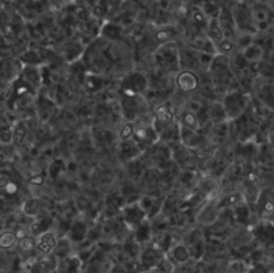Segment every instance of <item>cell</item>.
Listing matches in <instances>:
<instances>
[{"instance_id":"obj_1","label":"cell","mask_w":274,"mask_h":273,"mask_svg":"<svg viewBox=\"0 0 274 273\" xmlns=\"http://www.w3.org/2000/svg\"><path fill=\"white\" fill-rule=\"evenodd\" d=\"M82 62L90 73L101 75L109 71L115 62V56L108 40H96L85 47Z\"/></svg>"},{"instance_id":"obj_2","label":"cell","mask_w":274,"mask_h":273,"mask_svg":"<svg viewBox=\"0 0 274 273\" xmlns=\"http://www.w3.org/2000/svg\"><path fill=\"white\" fill-rule=\"evenodd\" d=\"M153 61L155 67L167 74L177 73L180 71L179 49L176 41H168L156 46L153 51Z\"/></svg>"},{"instance_id":"obj_3","label":"cell","mask_w":274,"mask_h":273,"mask_svg":"<svg viewBox=\"0 0 274 273\" xmlns=\"http://www.w3.org/2000/svg\"><path fill=\"white\" fill-rule=\"evenodd\" d=\"M228 121L236 120L242 115L252 102L251 95L247 91L229 90L221 100Z\"/></svg>"},{"instance_id":"obj_4","label":"cell","mask_w":274,"mask_h":273,"mask_svg":"<svg viewBox=\"0 0 274 273\" xmlns=\"http://www.w3.org/2000/svg\"><path fill=\"white\" fill-rule=\"evenodd\" d=\"M119 105L122 118L126 121L136 122L140 117L148 113L149 103L143 95H123L120 94Z\"/></svg>"},{"instance_id":"obj_5","label":"cell","mask_w":274,"mask_h":273,"mask_svg":"<svg viewBox=\"0 0 274 273\" xmlns=\"http://www.w3.org/2000/svg\"><path fill=\"white\" fill-rule=\"evenodd\" d=\"M148 89L147 76L140 71H133L127 74L120 82L119 94L123 95H145Z\"/></svg>"},{"instance_id":"obj_6","label":"cell","mask_w":274,"mask_h":273,"mask_svg":"<svg viewBox=\"0 0 274 273\" xmlns=\"http://www.w3.org/2000/svg\"><path fill=\"white\" fill-rule=\"evenodd\" d=\"M222 184L217 177L208 175V176L200 177L195 184L194 191L203 201L215 200L221 197Z\"/></svg>"},{"instance_id":"obj_7","label":"cell","mask_w":274,"mask_h":273,"mask_svg":"<svg viewBox=\"0 0 274 273\" xmlns=\"http://www.w3.org/2000/svg\"><path fill=\"white\" fill-rule=\"evenodd\" d=\"M134 132L132 135V139L139 147L141 152L146 151L148 148L154 145L159 140V135L154 130L152 123L150 125H143V123L134 122Z\"/></svg>"},{"instance_id":"obj_8","label":"cell","mask_w":274,"mask_h":273,"mask_svg":"<svg viewBox=\"0 0 274 273\" xmlns=\"http://www.w3.org/2000/svg\"><path fill=\"white\" fill-rule=\"evenodd\" d=\"M172 149V159L177 163L182 171L183 170H197L198 159L195 149H191L181 142L175 145Z\"/></svg>"},{"instance_id":"obj_9","label":"cell","mask_w":274,"mask_h":273,"mask_svg":"<svg viewBox=\"0 0 274 273\" xmlns=\"http://www.w3.org/2000/svg\"><path fill=\"white\" fill-rule=\"evenodd\" d=\"M175 121V113L171 104H168L166 101L156 104L152 114V126L158 135Z\"/></svg>"},{"instance_id":"obj_10","label":"cell","mask_w":274,"mask_h":273,"mask_svg":"<svg viewBox=\"0 0 274 273\" xmlns=\"http://www.w3.org/2000/svg\"><path fill=\"white\" fill-rule=\"evenodd\" d=\"M120 217L123 224L126 225L129 230H134L142 221L147 219L146 212L143 211L138 201L126 204L120 210Z\"/></svg>"},{"instance_id":"obj_11","label":"cell","mask_w":274,"mask_h":273,"mask_svg":"<svg viewBox=\"0 0 274 273\" xmlns=\"http://www.w3.org/2000/svg\"><path fill=\"white\" fill-rule=\"evenodd\" d=\"M183 243L190 252L191 257L195 261H200L201 258H204L207 249L206 238L199 229H193L187 232Z\"/></svg>"},{"instance_id":"obj_12","label":"cell","mask_w":274,"mask_h":273,"mask_svg":"<svg viewBox=\"0 0 274 273\" xmlns=\"http://www.w3.org/2000/svg\"><path fill=\"white\" fill-rule=\"evenodd\" d=\"M221 211L222 210L218 206V199L205 201L195 212L194 219L199 225L208 227L218 220Z\"/></svg>"},{"instance_id":"obj_13","label":"cell","mask_w":274,"mask_h":273,"mask_svg":"<svg viewBox=\"0 0 274 273\" xmlns=\"http://www.w3.org/2000/svg\"><path fill=\"white\" fill-rule=\"evenodd\" d=\"M175 85L182 93H193L198 90L199 76L194 71L180 70L176 75Z\"/></svg>"},{"instance_id":"obj_14","label":"cell","mask_w":274,"mask_h":273,"mask_svg":"<svg viewBox=\"0 0 274 273\" xmlns=\"http://www.w3.org/2000/svg\"><path fill=\"white\" fill-rule=\"evenodd\" d=\"M165 256V253L161 251L154 243H147L146 248L140 250L138 255V268H143L145 271H151Z\"/></svg>"},{"instance_id":"obj_15","label":"cell","mask_w":274,"mask_h":273,"mask_svg":"<svg viewBox=\"0 0 274 273\" xmlns=\"http://www.w3.org/2000/svg\"><path fill=\"white\" fill-rule=\"evenodd\" d=\"M256 212L258 217L263 221H271L274 210L273 204V194L270 188L260 190L258 197L255 201Z\"/></svg>"},{"instance_id":"obj_16","label":"cell","mask_w":274,"mask_h":273,"mask_svg":"<svg viewBox=\"0 0 274 273\" xmlns=\"http://www.w3.org/2000/svg\"><path fill=\"white\" fill-rule=\"evenodd\" d=\"M180 142L191 149H197L207 141V136L199 131L184 128L179 125Z\"/></svg>"},{"instance_id":"obj_17","label":"cell","mask_w":274,"mask_h":273,"mask_svg":"<svg viewBox=\"0 0 274 273\" xmlns=\"http://www.w3.org/2000/svg\"><path fill=\"white\" fill-rule=\"evenodd\" d=\"M174 113L175 118L178 121L180 126L194 130V131H199L200 126L196 113H194L193 110L184 106V104L182 106L178 107L176 112L174 110Z\"/></svg>"},{"instance_id":"obj_18","label":"cell","mask_w":274,"mask_h":273,"mask_svg":"<svg viewBox=\"0 0 274 273\" xmlns=\"http://www.w3.org/2000/svg\"><path fill=\"white\" fill-rule=\"evenodd\" d=\"M88 232H89L88 224L82 219H75V220H72L66 236L70 239V241L72 243L80 244L81 242L85 241V240L87 239Z\"/></svg>"},{"instance_id":"obj_19","label":"cell","mask_w":274,"mask_h":273,"mask_svg":"<svg viewBox=\"0 0 274 273\" xmlns=\"http://www.w3.org/2000/svg\"><path fill=\"white\" fill-rule=\"evenodd\" d=\"M163 200H164L163 197L154 196V195H143L137 201L141 206L143 211L146 212L147 219L151 220L162 211Z\"/></svg>"},{"instance_id":"obj_20","label":"cell","mask_w":274,"mask_h":273,"mask_svg":"<svg viewBox=\"0 0 274 273\" xmlns=\"http://www.w3.org/2000/svg\"><path fill=\"white\" fill-rule=\"evenodd\" d=\"M141 153L142 152L139 147L137 146V144L132 138L119 140L118 155L123 163H128V162L138 158Z\"/></svg>"},{"instance_id":"obj_21","label":"cell","mask_w":274,"mask_h":273,"mask_svg":"<svg viewBox=\"0 0 274 273\" xmlns=\"http://www.w3.org/2000/svg\"><path fill=\"white\" fill-rule=\"evenodd\" d=\"M165 256L168 257V259L174 265L175 268L181 264H184L188 259L192 258L190 255V252H188L184 243L173 244L171 246V249L168 250V252L165 253Z\"/></svg>"},{"instance_id":"obj_22","label":"cell","mask_w":274,"mask_h":273,"mask_svg":"<svg viewBox=\"0 0 274 273\" xmlns=\"http://www.w3.org/2000/svg\"><path fill=\"white\" fill-rule=\"evenodd\" d=\"M134 231V240L135 241L140 244V245H145L147 243H150L152 241V228H151V223H150V220L146 219L145 221L136 227V228L133 230Z\"/></svg>"},{"instance_id":"obj_23","label":"cell","mask_w":274,"mask_h":273,"mask_svg":"<svg viewBox=\"0 0 274 273\" xmlns=\"http://www.w3.org/2000/svg\"><path fill=\"white\" fill-rule=\"evenodd\" d=\"M209 119H210L212 125H219V123L228 121L223 104L220 100H212L210 103L207 104Z\"/></svg>"},{"instance_id":"obj_24","label":"cell","mask_w":274,"mask_h":273,"mask_svg":"<svg viewBox=\"0 0 274 273\" xmlns=\"http://www.w3.org/2000/svg\"><path fill=\"white\" fill-rule=\"evenodd\" d=\"M244 59L252 64H257L259 61H262L265 57V49L262 45L258 43H250L243 49H241Z\"/></svg>"},{"instance_id":"obj_25","label":"cell","mask_w":274,"mask_h":273,"mask_svg":"<svg viewBox=\"0 0 274 273\" xmlns=\"http://www.w3.org/2000/svg\"><path fill=\"white\" fill-rule=\"evenodd\" d=\"M38 237H39V239L37 241L36 249H38L44 255H47V254H50V253H53L55 246H56V243H57V238H56L55 233L47 230V231L41 233V235Z\"/></svg>"},{"instance_id":"obj_26","label":"cell","mask_w":274,"mask_h":273,"mask_svg":"<svg viewBox=\"0 0 274 273\" xmlns=\"http://www.w3.org/2000/svg\"><path fill=\"white\" fill-rule=\"evenodd\" d=\"M105 80L99 74L86 72L83 80V87L86 89L89 93H99L103 90Z\"/></svg>"},{"instance_id":"obj_27","label":"cell","mask_w":274,"mask_h":273,"mask_svg":"<svg viewBox=\"0 0 274 273\" xmlns=\"http://www.w3.org/2000/svg\"><path fill=\"white\" fill-rule=\"evenodd\" d=\"M126 164H127V172L130 179L134 182L141 181L143 173H145V171L147 170V166L140 155L138 158L130 161Z\"/></svg>"},{"instance_id":"obj_28","label":"cell","mask_w":274,"mask_h":273,"mask_svg":"<svg viewBox=\"0 0 274 273\" xmlns=\"http://www.w3.org/2000/svg\"><path fill=\"white\" fill-rule=\"evenodd\" d=\"M126 205V201L119 194H112L105 201V211L109 217H114L115 214L119 213L122 207Z\"/></svg>"},{"instance_id":"obj_29","label":"cell","mask_w":274,"mask_h":273,"mask_svg":"<svg viewBox=\"0 0 274 273\" xmlns=\"http://www.w3.org/2000/svg\"><path fill=\"white\" fill-rule=\"evenodd\" d=\"M178 32L174 26H163L153 35V40L160 44H163L168 41H175V38L177 37Z\"/></svg>"},{"instance_id":"obj_30","label":"cell","mask_w":274,"mask_h":273,"mask_svg":"<svg viewBox=\"0 0 274 273\" xmlns=\"http://www.w3.org/2000/svg\"><path fill=\"white\" fill-rule=\"evenodd\" d=\"M243 200H244V197L242 192H232V193H228L223 197H219L218 206L221 210L229 209V208L238 205Z\"/></svg>"},{"instance_id":"obj_31","label":"cell","mask_w":274,"mask_h":273,"mask_svg":"<svg viewBox=\"0 0 274 273\" xmlns=\"http://www.w3.org/2000/svg\"><path fill=\"white\" fill-rule=\"evenodd\" d=\"M257 99L260 105L272 108L273 106V86L272 83L265 84L259 88L257 92Z\"/></svg>"},{"instance_id":"obj_32","label":"cell","mask_w":274,"mask_h":273,"mask_svg":"<svg viewBox=\"0 0 274 273\" xmlns=\"http://www.w3.org/2000/svg\"><path fill=\"white\" fill-rule=\"evenodd\" d=\"M34 267L36 271L39 272H51L58 268V258L53 254H47L46 257H43L40 261H38Z\"/></svg>"},{"instance_id":"obj_33","label":"cell","mask_w":274,"mask_h":273,"mask_svg":"<svg viewBox=\"0 0 274 273\" xmlns=\"http://www.w3.org/2000/svg\"><path fill=\"white\" fill-rule=\"evenodd\" d=\"M71 250H72V242L67 236L61 237L59 240H57L56 246L54 249V255L58 259L66 258L71 255Z\"/></svg>"},{"instance_id":"obj_34","label":"cell","mask_w":274,"mask_h":273,"mask_svg":"<svg viewBox=\"0 0 274 273\" xmlns=\"http://www.w3.org/2000/svg\"><path fill=\"white\" fill-rule=\"evenodd\" d=\"M28 129L26 123L23 121H17L12 127V141L16 146H22L23 142L27 136Z\"/></svg>"},{"instance_id":"obj_35","label":"cell","mask_w":274,"mask_h":273,"mask_svg":"<svg viewBox=\"0 0 274 273\" xmlns=\"http://www.w3.org/2000/svg\"><path fill=\"white\" fill-rule=\"evenodd\" d=\"M53 223H54L53 219L47 216L38 219L31 224V227H30L31 232L37 237L40 236L41 233L49 230L51 228V226H53Z\"/></svg>"},{"instance_id":"obj_36","label":"cell","mask_w":274,"mask_h":273,"mask_svg":"<svg viewBox=\"0 0 274 273\" xmlns=\"http://www.w3.org/2000/svg\"><path fill=\"white\" fill-rule=\"evenodd\" d=\"M19 61L22 64H29V66H41L43 63V56L38 50H26L19 56Z\"/></svg>"},{"instance_id":"obj_37","label":"cell","mask_w":274,"mask_h":273,"mask_svg":"<svg viewBox=\"0 0 274 273\" xmlns=\"http://www.w3.org/2000/svg\"><path fill=\"white\" fill-rule=\"evenodd\" d=\"M18 237L14 231L4 230L0 233V249L1 250H11L16 246Z\"/></svg>"},{"instance_id":"obj_38","label":"cell","mask_w":274,"mask_h":273,"mask_svg":"<svg viewBox=\"0 0 274 273\" xmlns=\"http://www.w3.org/2000/svg\"><path fill=\"white\" fill-rule=\"evenodd\" d=\"M41 210V200L39 198H30L23 205V212L27 217H37Z\"/></svg>"},{"instance_id":"obj_39","label":"cell","mask_w":274,"mask_h":273,"mask_svg":"<svg viewBox=\"0 0 274 273\" xmlns=\"http://www.w3.org/2000/svg\"><path fill=\"white\" fill-rule=\"evenodd\" d=\"M120 195L123 197V199H125L126 204L134 203V201L138 200V198L141 196L140 192L137 191L134 186L130 184H126L121 187Z\"/></svg>"},{"instance_id":"obj_40","label":"cell","mask_w":274,"mask_h":273,"mask_svg":"<svg viewBox=\"0 0 274 273\" xmlns=\"http://www.w3.org/2000/svg\"><path fill=\"white\" fill-rule=\"evenodd\" d=\"M19 250L23 253H31L36 250L37 240L34 237L24 236L17 240V244Z\"/></svg>"},{"instance_id":"obj_41","label":"cell","mask_w":274,"mask_h":273,"mask_svg":"<svg viewBox=\"0 0 274 273\" xmlns=\"http://www.w3.org/2000/svg\"><path fill=\"white\" fill-rule=\"evenodd\" d=\"M66 170H67V165L63 162V160L57 159L50 164V166L48 168V174L51 178L56 179L62 172H64Z\"/></svg>"},{"instance_id":"obj_42","label":"cell","mask_w":274,"mask_h":273,"mask_svg":"<svg viewBox=\"0 0 274 273\" xmlns=\"http://www.w3.org/2000/svg\"><path fill=\"white\" fill-rule=\"evenodd\" d=\"M119 27L113 24H108L102 28V37L106 40H116L119 37Z\"/></svg>"},{"instance_id":"obj_43","label":"cell","mask_w":274,"mask_h":273,"mask_svg":"<svg viewBox=\"0 0 274 273\" xmlns=\"http://www.w3.org/2000/svg\"><path fill=\"white\" fill-rule=\"evenodd\" d=\"M134 127H135L134 122L127 121L125 125L122 126V128L120 129L118 139L119 140H125V139L132 138V135H133V132H134Z\"/></svg>"},{"instance_id":"obj_44","label":"cell","mask_w":274,"mask_h":273,"mask_svg":"<svg viewBox=\"0 0 274 273\" xmlns=\"http://www.w3.org/2000/svg\"><path fill=\"white\" fill-rule=\"evenodd\" d=\"M1 140L5 144H9L12 141V129H6L1 134Z\"/></svg>"},{"instance_id":"obj_45","label":"cell","mask_w":274,"mask_h":273,"mask_svg":"<svg viewBox=\"0 0 274 273\" xmlns=\"http://www.w3.org/2000/svg\"><path fill=\"white\" fill-rule=\"evenodd\" d=\"M9 182H10V181H9L8 179H6V178L3 176V175L0 174V190H2V188H5V186L8 185Z\"/></svg>"}]
</instances>
